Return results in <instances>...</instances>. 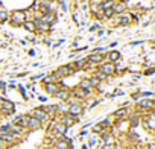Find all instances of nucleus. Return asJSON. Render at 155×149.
Masks as SVG:
<instances>
[{
    "label": "nucleus",
    "mask_w": 155,
    "mask_h": 149,
    "mask_svg": "<svg viewBox=\"0 0 155 149\" xmlns=\"http://www.w3.org/2000/svg\"><path fill=\"white\" fill-rule=\"evenodd\" d=\"M9 20H11V25H12V26H21V25L28 20L26 11H20V9L12 11L11 15H9Z\"/></svg>",
    "instance_id": "nucleus-1"
},
{
    "label": "nucleus",
    "mask_w": 155,
    "mask_h": 149,
    "mask_svg": "<svg viewBox=\"0 0 155 149\" xmlns=\"http://www.w3.org/2000/svg\"><path fill=\"white\" fill-rule=\"evenodd\" d=\"M31 116H34L35 119H38V120L41 122V125H44V123L50 122V116H49V114L46 113L44 107H38V108H34V110L31 111Z\"/></svg>",
    "instance_id": "nucleus-2"
},
{
    "label": "nucleus",
    "mask_w": 155,
    "mask_h": 149,
    "mask_svg": "<svg viewBox=\"0 0 155 149\" xmlns=\"http://www.w3.org/2000/svg\"><path fill=\"white\" fill-rule=\"evenodd\" d=\"M76 70L73 68V65L71 64H65V65H59L56 70H55V73L58 74V78L59 79H62V78H68V76H71V74L74 73Z\"/></svg>",
    "instance_id": "nucleus-3"
},
{
    "label": "nucleus",
    "mask_w": 155,
    "mask_h": 149,
    "mask_svg": "<svg viewBox=\"0 0 155 149\" xmlns=\"http://www.w3.org/2000/svg\"><path fill=\"white\" fill-rule=\"evenodd\" d=\"M90 93H91L90 90H85V88H82V87H79V85L70 90V94H71V96H74V98H78V99H81L82 102L90 96Z\"/></svg>",
    "instance_id": "nucleus-4"
},
{
    "label": "nucleus",
    "mask_w": 155,
    "mask_h": 149,
    "mask_svg": "<svg viewBox=\"0 0 155 149\" xmlns=\"http://www.w3.org/2000/svg\"><path fill=\"white\" fill-rule=\"evenodd\" d=\"M58 122H61L62 125H65L67 128H70V126H73V125L78 122V117H74V116L65 113V114H61V116L58 117Z\"/></svg>",
    "instance_id": "nucleus-5"
},
{
    "label": "nucleus",
    "mask_w": 155,
    "mask_h": 149,
    "mask_svg": "<svg viewBox=\"0 0 155 149\" xmlns=\"http://www.w3.org/2000/svg\"><path fill=\"white\" fill-rule=\"evenodd\" d=\"M71 141L68 137H61L58 140H55V144H53V149H71Z\"/></svg>",
    "instance_id": "nucleus-6"
},
{
    "label": "nucleus",
    "mask_w": 155,
    "mask_h": 149,
    "mask_svg": "<svg viewBox=\"0 0 155 149\" xmlns=\"http://www.w3.org/2000/svg\"><path fill=\"white\" fill-rule=\"evenodd\" d=\"M14 111H15V107H14V104L11 102V101H3V105H2V108H0V113H2V116L3 117H6V116H12L14 114Z\"/></svg>",
    "instance_id": "nucleus-7"
},
{
    "label": "nucleus",
    "mask_w": 155,
    "mask_h": 149,
    "mask_svg": "<svg viewBox=\"0 0 155 149\" xmlns=\"http://www.w3.org/2000/svg\"><path fill=\"white\" fill-rule=\"evenodd\" d=\"M0 137H2V138L9 144V146H15V144L20 141V137H18V135H15V134H14V132H11V131H9V132H3V134H0Z\"/></svg>",
    "instance_id": "nucleus-8"
},
{
    "label": "nucleus",
    "mask_w": 155,
    "mask_h": 149,
    "mask_svg": "<svg viewBox=\"0 0 155 149\" xmlns=\"http://www.w3.org/2000/svg\"><path fill=\"white\" fill-rule=\"evenodd\" d=\"M101 67H99V70L102 71V73H105L107 76H111V74H114L116 73V65H114V62H102V64H99Z\"/></svg>",
    "instance_id": "nucleus-9"
},
{
    "label": "nucleus",
    "mask_w": 155,
    "mask_h": 149,
    "mask_svg": "<svg viewBox=\"0 0 155 149\" xmlns=\"http://www.w3.org/2000/svg\"><path fill=\"white\" fill-rule=\"evenodd\" d=\"M68 114L74 116V117H79L82 113H84V105L82 104H74V105H68V110H67Z\"/></svg>",
    "instance_id": "nucleus-10"
},
{
    "label": "nucleus",
    "mask_w": 155,
    "mask_h": 149,
    "mask_svg": "<svg viewBox=\"0 0 155 149\" xmlns=\"http://www.w3.org/2000/svg\"><path fill=\"white\" fill-rule=\"evenodd\" d=\"M59 88H61V84H59V82H52V84H46V85H44L46 93H47V94H52V96H55Z\"/></svg>",
    "instance_id": "nucleus-11"
},
{
    "label": "nucleus",
    "mask_w": 155,
    "mask_h": 149,
    "mask_svg": "<svg viewBox=\"0 0 155 149\" xmlns=\"http://www.w3.org/2000/svg\"><path fill=\"white\" fill-rule=\"evenodd\" d=\"M68 96H70V88H67V87H61V88L58 90V93L55 94V98L59 99L61 102H65V101L68 99Z\"/></svg>",
    "instance_id": "nucleus-12"
},
{
    "label": "nucleus",
    "mask_w": 155,
    "mask_h": 149,
    "mask_svg": "<svg viewBox=\"0 0 155 149\" xmlns=\"http://www.w3.org/2000/svg\"><path fill=\"white\" fill-rule=\"evenodd\" d=\"M43 125H41V122L38 120V119H35L34 116H31L29 114V120H28V129L29 131H35V129H40Z\"/></svg>",
    "instance_id": "nucleus-13"
},
{
    "label": "nucleus",
    "mask_w": 155,
    "mask_h": 149,
    "mask_svg": "<svg viewBox=\"0 0 155 149\" xmlns=\"http://www.w3.org/2000/svg\"><path fill=\"white\" fill-rule=\"evenodd\" d=\"M105 58H104V55L102 53H99V52H93V53H90L88 56H87V61H90V62H94V64H102V61H104Z\"/></svg>",
    "instance_id": "nucleus-14"
},
{
    "label": "nucleus",
    "mask_w": 155,
    "mask_h": 149,
    "mask_svg": "<svg viewBox=\"0 0 155 149\" xmlns=\"http://www.w3.org/2000/svg\"><path fill=\"white\" fill-rule=\"evenodd\" d=\"M55 18H56V17H55V12H47V14H41V17H40L38 20L52 26V23H55Z\"/></svg>",
    "instance_id": "nucleus-15"
},
{
    "label": "nucleus",
    "mask_w": 155,
    "mask_h": 149,
    "mask_svg": "<svg viewBox=\"0 0 155 149\" xmlns=\"http://www.w3.org/2000/svg\"><path fill=\"white\" fill-rule=\"evenodd\" d=\"M34 22H35V25H37V32H40V34H47V32L50 31V25L43 23V22H40V20H34Z\"/></svg>",
    "instance_id": "nucleus-16"
},
{
    "label": "nucleus",
    "mask_w": 155,
    "mask_h": 149,
    "mask_svg": "<svg viewBox=\"0 0 155 149\" xmlns=\"http://www.w3.org/2000/svg\"><path fill=\"white\" fill-rule=\"evenodd\" d=\"M131 22H132V15H131V14L122 12V14L119 15V25H122V26H128Z\"/></svg>",
    "instance_id": "nucleus-17"
},
{
    "label": "nucleus",
    "mask_w": 155,
    "mask_h": 149,
    "mask_svg": "<svg viewBox=\"0 0 155 149\" xmlns=\"http://www.w3.org/2000/svg\"><path fill=\"white\" fill-rule=\"evenodd\" d=\"M58 81H59L58 74H56L55 71H52V73L47 74V76L43 78V85H46V84H52V82H58Z\"/></svg>",
    "instance_id": "nucleus-18"
},
{
    "label": "nucleus",
    "mask_w": 155,
    "mask_h": 149,
    "mask_svg": "<svg viewBox=\"0 0 155 149\" xmlns=\"http://www.w3.org/2000/svg\"><path fill=\"white\" fill-rule=\"evenodd\" d=\"M73 68L74 70H85V65H87V58H79V59H76L73 64Z\"/></svg>",
    "instance_id": "nucleus-19"
},
{
    "label": "nucleus",
    "mask_w": 155,
    "mask_h": 149,
    "mask_svg": "<svg viewBox=\"0 0 155 149\" xmlns=\"http://www.w3.org/2000/svg\"><path fill=\"white\" fill-rule=\"evenodd\" d=\"M104 58H105L108 62H116V61L120 59V53H119L117 50H111V52H108V55H105Z\"/></svg>",
    "instance_id": "nucleus-20"
},
{
    "label": "nucleus",
    "mask_w": 155,
    "mask_h": 149,
    "mask_svg": "<svg viewBox=\"0 0 155 149\" xmlns=\"http://www.w3.org/2000/svg\"><path fill=\"white\" fill-rule=\"evenodd\" d=\"M21 26H23L28 32H37V25H35V22H34V20H26Z\"/></svg>",
    "instance_id": "nucleus-21"
},
{
    "label": "nucleus",
    "mask_w": 155,
    "mask_h": 149,
    "mask_svg": "<svg viewBox=\"0 0 155 149\" xmlns=\"http://www.w3.org/2000/svg\"><path fill=\"white\" fill-rule=\"evenodd\" d=\"M44 110H46V113L50 116V119L58 117V108H56V105H47V107H44Z\"/></svg>",
    "instance_id": "nucleus-22"
},
{
    "label": "nucleus",
    "mask_w": 155,
    "mask_h": 149,
    "mask_svg": "<svg viewBox=\"0 0 155 149\" xmlns=\"http://www.w3.org/2000/svg\"><path fill=\"white\" fill-rule=\"evenodd\" d=\"M125 9H126V5H125V2L114 3V6H113V11H114V14H122V12H125Z\"/></svg>",
    "instance_id": "nucleus-23"
},
{
    "label": "nucleus",
    "mask_w": 155,
    "mask_h": 149,
    "mask_svg": "<svg viewBox=\"0 0 155 149\" xmlns=\"http://www.w3.org/2000/svg\"><path fill=\"white\" fill-rule=\"evenodd\" d=\"M150 107H152V101H149V99H143L138 102V108H141V110H149Z\"/></svg>",
    "instance_id": "nucleus-24"
},
{
    "label": "nucleus",
    "mask_w": 155,
    "mask_h": 149,
    "mask_svg": "<svg viewBox=\"0 0 155 149\" xmlns=\"http://www.w3.org/2000/svg\"><path fill=\"white\" fill-rule=\"evenodd\" d=\"M9 20V12L3 8H0V23H5Z\"/></svg>",
    "instance_id": "nucleus-25"
},
{
    "label": "nucleus",
    "mask_w": 155,
    "mask_h": 149,
    "mask_svg": "<svg viewBox=\"0 0 155 149\" xmlns=\"http://www.w3.org/2000/svg\"><path fill=\"white\" fill-rule=\"evenodd\" d=\"M128 114V108H120L117 111H114V116L113 117H117V119H123L125 116Z\"/></svg>",
    "instance_id": "nucleus-26"
},
{
    "label": "nucleus",
    "mask_w": 155,
    "mask_h": 149,
    "mask_svg": "<svg viewBox=\"0 0 155 149\" xmlns=\"http://www.w3.org/2000/svg\"><path fill=\"white\" fill-rule=\"evenodd\" d=\"M93 76H94V78H96V79H97L99 82H102V81H105V79L108 78L107 74H105V73H102L101 70H96V71L93 73Z\"/></svg>",
    "instance_id": "nucleus-27"
},
{
    "label": "nucleus",
    "mask_w": 155,
    "mask_h": 149,
    "mask_svg": "<svg viewBox=\"0 0 155 149\" xmlns=\"http://www.w3.org/2000/svg\"><path fill=\"white\" fill-rule=\"evenodd\" d=\"M79 87H82V88H85V90H90V91L93 90L91 85H90V79H88V78H87V79H82V81L79 82Z\"/></svg>",
    "instance_id": "nucleus-28"
},
{
    "label": "nucleus",
    "mask_w": 155,
    "mask_h": 149,
    "mask_svg": "<svg viewBox=\"0 0 155 149\" xmlns=\"http://www.w3.org/2000/svg\"><path fill=\"white\" fill-rule=\"evenodd\" d=\"M113 15H114V11H113V8L104 9V18H111Z\"/></svg>",
    "instance_id": "nucleus-29"
},
{
    "label": "nucleus",
    "mask_w": 155,
    "mask_h": 149,
    "mask_svg": "<svg viewBox=\"0 0 155 149\" xmlns=\"http://www.w3.org/2000/svg\"><path fill=\"white\" fill-rule=\"evenodd\" d=\"M88 79H90V85H91V88H97V87H99L101 82H99L94 76H91V78H88Z\"/></svg>",
    "instance_id": "nucleus-30"
},
{
    "label": "nucleus",
    "mask_w": 155,
    "mask_h": 149,
    "mask_svg": "<svg viewBox=\"0 0 155 149\" xmlns=\"http://www.w3.org/2000/svg\"><path fill=\"white\" fill-rule=\"evenodd\" d=\"M11 131V123H5L0 126V134H3V132H9Z\"/></svg>",
    "instance_id": "nucleus-31"
},
{
    "label": "nucleus",
    "mask_w": 155,
    "mask_h": 149,
    "mask_svg": "<svg viewBox=\"0 0 155 149\" xmlns=\"http://www.w3.org/2000/svg\"><path fill=\"white\" fill-rule=\"evenodd\" d=\"M102 149H117V144L116 143H105L102 146Z\"/></svg>",
    "instance_id": "nucleus-32"
},
{
    "label": "nucleus",
    "mask_w": 155,
    "mask_h": 149,
    "mask_svg": "<svg viewBox=\"0 0 155 149\" xmlns=\"http://www.w3.org/2000/svg\"><path fill=\"white\" fill-rule=\"evenodd\" d=\"M9 147H11V146H9L2 137H0V149H9Z\"/></svg>",
    "instance_id": "nucleus-33"
},
{
    "label": "nucleus",
    "mask_w": 155,
    "mask_h": 149,
    "mask_svg": "<svg viewBox=\"0 0 155 149\" xmlns=\"http://www.w3.org/2000/svg\"><path fill=\"white\" fill-rule=\"evenodd\" d=\"M96 141H97V138H96V137H91V138H90V141H88V144H90V146H94V144H96Z\"/></svg>",
    "instance_id": "nucleus-34"
},
{
    "label": "nucleus",
    "mask_w": 155,
    "mask_h": 149,
    "mask_svg": "<svg viewBox=\"0 0 155 149\" xmlns=\"http://www.w3.org/2000/svg\"><path fill=\"white\" fill-rule=\"evenodd\" d=\"M104 0H90V5H101Z\"/></svg>",
    "instance_id": "nucleus-35"
},
{
    "label": "nucleus",
    "mask_w": 155,
    "mask_h": 149,
    "mask_svg": "<svg viewBox=\"0 0 155 149\" xmlns=\"http://www.w3.org/2000/svg\"><path fill=\"white\" fill-rule=\"evenodd\" d=\"M147 149H155V143H149L147 144Z\"/></svg>",
    "instance_id": "nucleus-36"
},
{
    "label": "nucleus",
    "mask_w": 155,
    "mask_h": 149,
    "mask_svg": "<svg viewBox=\"0 0 155 149\" xmlns=\"http://www.w3.org/2000/svg\"><path fill=\"white\" fill-rule=\"evenodd\" d=\"M3 101H5L3 98H0V108H2V105H3Z\"/></svg>",
    "instance_id": "nucleus-37"
},
{
    "label": "nucleus",
    "mask_w": 155,
    "mask_h": 149,
    "mask_svg": "<svg viewBox=\"0 0 155 149\" xmlns=\"http://www.w3.org/2000/svg\"><path fill=\"white\" fill-rule=\"evenodd\" d=\"M81 149H88V147H87V144H82V147H81Z\"/></svg>",
    "instance_id": "nucleus-38"
},
{
    "label": "nucleus",
    "mask_w": 155,
    "mask_h": 149,
    "mask_svg": "<svg viewBox=\"0 0 155 149\" xmlns=\"http://www.w3.org/2000/svg\"><path fill=\"white\" fill-rule=\"evenodd\" d=\"M2 119H3V116H2V113H0V122H2Z\"/></svg>",
    "instance_id": "nucleus-39"
},
{
    "label": "nucleus",
    "mask_w": 155,
    "mask_h": 149,
    "mask_svg": "<svg viewBox=\"0 0 155 149\" xmlns=\"http://www.w3.org/2000/svg\"><path fill=\"white\" fill-rule=\"evenodd\" d=\"M153 116H155V113H153Z\"/></svg>",
    "instance_id": "nucleus-40"
}]
</instances>
